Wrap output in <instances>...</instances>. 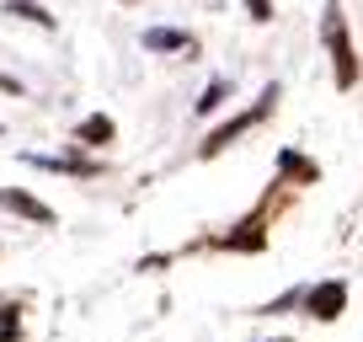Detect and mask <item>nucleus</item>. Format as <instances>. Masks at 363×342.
<instances>
[{
    "mask_svg": "<svg viewBox=\"0 0 363 342\" xmlns=\"http://www.w3.org/2000/svg\"><path fill=\"white\" fill-rule=\"evenodd\" d=\"M342 305H347V284H342V278H326V284H315V289L305 294V310H310L315 321H337Z\"/></svg>",
    "mask_w": 363,
    "mask_h": 342,
    "instance_id": "7ed1b4c3",
    "label": "nucleus"
},
{
    "mask_svg": "<svg viewBox=\"0 0 363 342\" xmlns=\"http://www.w3.org/2000/svg\"><path fill=\"white\" fill-rule=\"evenodd\" d=\"M272 102H278V86H267V92H262V102L251 107V113H240V118H230L225 128H214V134L203 139V160H208V155H219V150H225V145H235V139L246 134V128H257L262 118L272 113Z\"/></svg>",
    "mask_w": 363,
    "mask_h": 342,
    "instance_id": "f03ea898",
    "label": "nucleus"
},
{
    "mask_svg": "<svg viewBox=\"0 0 363 342\" xmlns=\"http://www.w3.org/2000/svg\"><path fill=\"white\" fill-rule=\"evenodd\" d=\"M145 48L150 54H182V48H193V38L177 27H145Z\"/></svg>",
    "mask_w": 363,
    "mask_h": 342,
    "instance_id": "0eeeda50",
    "label": "nucleus"
},
{
    "mask_svg": "<svg viewBox=\"0 0 363 342\" xmlns=\"http://www.w3.org/2000/svg\"><path fill=\"white\" fill-rule=\"evenodd\" d=\"M6 16H22V22H33V27H43V33H54V16L43 11V6H38V0H11V6H6Z\"/></svg>",
    "mask_w": 363,
    "mask_h": 342,
    "instance_id": "6e6552de",
    "label": "nucleus"
},
{
    "mask_svg": "<svg viewBox=\"0 0 363 342\" xmlns=\"http://www.w3.org/2000/svg\"><path fill=\"white\" fill-rule=\"evenodd\" d=\"M0 92H6V96H22V80H16V75H0Z\"/></svg>",
    "mask_w": 363,
    "mask_h": 342,
    "instance_id": "f8f14e48",
    "label": "nucleus"
},
{
    "mask_svg": "<svg viewBox=\"0 0 363 342\" xmlns=\"http://www.w3.org/2000/svg\"><path fill=\"white\" fill-rule=\"evenodd\" d=\"M272 342H294V337H272Z\"/></svg>",
    "mask_w": 363,
    "mask_h": 342,
    "instance_id": "ddd939ff",
    "label": "nucleus"
},
{
    "mask_svg": "<svg viewBox=\"0 0 363 342\" xmlns=\"http://www.w3.org/2000/svg\"><path fill=\"white\" fill-rule=\"evenodd\" d=\"M113 118L107 113H91V118H80L75 123V145H86V150H96V145H113Z\"/></svg>",
    "mask_w": 363,
    "mask_h": 342,
    "instance_id": "423d86ee",
    "label": "nucleus"
},
{
    "mask_svg": "<svg viewBox=\"0 0 363 342\" xmlns=\"http://www.w3.org/2000/svg\"><path fill=\"white\" fill-rule=\"evenodd\" d=\"M0 204L6 209H16L22 219H33V225H54V209L48 204H38L33 193H16V187H0Z\"/></svg>",
    "mask_w": 363,
    "mask_h": 342,
    "instance_id": "39448f33",
    "label": "nucleus"
},
{
    "mask_svg": "<svg viewBox=\"0 0 363 342\" xmlns=\"http://www.w3.org/2000/svg\"><path fill=\"white\" fill-rule=\"evenodd\" d=\"M251 22H272V0H246Z\"/></svg>",
    "mask_w": 363,
    "mask_h": 342,
    "instance_id": "9b49d317",
    "label": "nucleus"
},
{
    "mask_svg": "<svg viewBox=\"0 0 363 342\" xmlns=\"http://www.w3.org/2000/svg\"><path fill=\"white\" fill-rule=\"evenodd\" d=\"M225 96H230V80H208V92L198 96V113H214V107L225 102Z\"/></svg>",
    "mask_w": 363,
    "mask_h": 342,
    "instance_id": "1a4fd4ad",
    "label": "nucleus"
},
{
    "mask_svg": "<svg viewBox=\"0 0 363 342\" xmlns=\"http://www.w3.org/2000/svg\"><path fill=\"white\" fill-rule=\"evenodd\" d=\"M320 38H326L331 59H337V86L347 92L352 80H358V59H352V43H347V22H342V6H337V0L326 6V27H320Z\"/></svg>",
    "mask_w": 363,
    "mask_h": 342,
    "instance_id": "f257e3e1",
    "label": "nucleus"
},
{
    "mask_svg": "<svg viewBox=\"0 0 363 342\" xmlns=\"http://www.w3.org/2000/svg\"><path fill=\"white\" fill-rule=\"evenodd\" d=\"M284 171H294V177H305V182L315 177V166H310V160H299V155H284Z\"/></svg>",
    "mask_w": 363,
    "mask_h": 342,
    "instance_id": "9d476101",
    "label": "nucleus"
},
{
    "mask_svg": "<svg viewBox=\"0 0 363 342\" xmlns=\"http://www.w3.org/2000/svg\"><path fill=\"white\" fill-rule=\"evenodd\" d=\"M27 166H38V171H59V177H96V160H86V155H22Z\"/></svg>",
    "mask_w": 363,
    "mask_h": 342,
    "instance_id": "20e7f679",
    "label": "nucleus"
}]
</instances>
